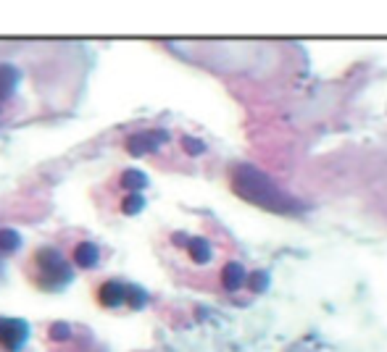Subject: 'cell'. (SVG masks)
<instances>
[{
    "mask_svg": "<svg viewBox=\"0 0 387 352\" xmlns=\"http://www.w3.org/2000/svg\"><path fill=\"white\" fill-rule=\"evenodd\" d=\"M229 187L232 192L251 203L255 208H264L269 213H280V216H300L306 205L290 195L285 187L274 182L267 171L255 169L253 163H237L229 174Z\"/></svg>",
    "mask_w": 387,
    "mask_h": 352,
    "instance_id": "6da1fadb",
    "label": "cell"
},
{
    "mask_svg": "<svg viewBox=\"0 0 387 352\" xmlns=\"http://www.w3.org/2000/svg\"><path fill=\"white\" fill-rule=\"evenodd\" d=\"M21 274L35 292L42 295H61L71 287L77 268L71 266L69 255L58 245H37L29 250V255L21 263Z\"/></svg>",
    "mask_w": 387,
    "mask_h": 352,
    "instance_id": "7a4b0ae2",
    "label": "cell"
},
{
    "mask_svg": "<svg viewBox=\"0 0 387 352\" xmlns=\"http://www.w3.org/2000/svg\"><path fill=\"white\" fill-rule=\"evenodd\" d=\"M129 287H132V281L106 276L98 284H93V302L100 311H121L129 302Z\"/></svg>",
    "mask_w": 387,
    "mask_h": 352,
    "instance_id": "3957f363",
    "label": "cell"
},
{
    "mask_svg": "<svg viewBox=\"0 0 387 352\" xmlns=\"http://www.w3.org/2000/svg\"><path fill=\"white\" fill-rule=\"evenodd\" d=\"M66 255L71 266L77 271H84V274L95 271L103 263V248L93 239H87V237H71L66 245Z\"/></svg>",
    "mask_w": 387,
    "mask_h": 352,
    "instance_id": "277c9868",
    "label": "cell"
},
{
    "mask_svg": "<svg viewBox=\"0 0 387 352\" xmlns=\"http://www.w3.org/2000/svg\"><path fill=\"white\" fill-rule=\"evenodd\" d=\"M32 328L24 318L0 315V352H21L27 347Z\"/></svg>",
    "mask_w": 387,
    "mask_h": 352,
    "instance_id": "5b68a950",
    "label": "cell"
},
{
    "mask_svg": "<svg viewBox=\"0 0 387 352\" xmlns=\"http://www.w3.org/2000/svg\"><path fill=\"white\" fill-rule=\"evenodd\" d=\"M166 142H169V134L166 131L147 129V131H140V134H132L127 140V145H124V150L132 153V156H150V153L161 150Z\"/></svg>",
    "mask_w": 387,
    "mask_h": 352,
    "instance_id": "8992f818",
    "label": "cell"
},
{
    "mask_svg": "<svg viewBox=\"0 0 387 352\" xmlns=\"http://www.w3.org/2000/svg\"><path fill=\"white\" fill-rule=\"evenodd\" d=\"M147 184H150V179H147L145 171L124 169V171H119V174L114 176V182H108L106 187L108 189H116L121 195H143V189H147Z\"/></svg>",
    "mask_w": 387,
    "mask_h": 352,
    "instance_id": "52a82bcc",
    "label": "cell"
},
{
    "mask_svg": "<svg viewBox=\"0 0 387 352\" xmlns=\"http://www.w3.org/2000/svg\"><path fill=\"white\" fill-rule=\"evenodd\" d=\"M248 268L242 266L240 261H229L222 266V271H219V284L222 289H227V292H240L245 284H248Z\"/></svg>",
    "mask_w": 387,
    "mask_h": 352,
    "instance_id": "ba28073f",
    "label": "cell"
},
{
    "mask_svg": "<svg viewBox=\"0 0 387 352\" xmlns=\"http://www.w3.org/2000/svg\"><path fill=\"white\" fill-rule=\"evenodd\" d=\"M182 250H185L187 258L195 263V266H211V261H214V255H216L214 245H211L206 237H187V242Z\"/></svg>",
    "mask_w": 387,
    "mask_h": 352,
    "instance_id": "9c48e42d",
    "label": "cell"
},
{
    "mask_svg": "<svg viewBox=\"0 0 387 352\" xmlns=\"http://www.w3.org/2000/svg\"><path fill=\"white\" fill-rule=\"evenodd\" d=\"M21 248V234L11 226H0V258H11Z\"/></svg>",
    "mask_w": 387,
    "mask_h": 352,
    "instance_id": "30bf717a",
    "label": "cell"
},
{
    "mask_svg": "<svg viewBox=\"0 0 387 352\" xmlns=\"http://www.w3.org/2000/svg\"><path fill=\"white\" fill-rule=\"evenodd\" d=\"M19 84V71L11 64H0V103H6L14 95Z\"/></svg>",
    "mask_w": 387,
    "mask_h": 352,
    "instance_id": "8fae6325",
    "label": "cell"
},
{
    "mask_svg": "<svg viewBox=\"0 0 387 352\" xmlns=\"http://www.w3.org/2000/svg\"><path fill=\"white\" fill-rule=\"evenodd\" d=\"M116 205H119V213L121 216H137V213H143L147 205V200L143 195H121L116 200Z\"/></svg>",
    "mask_w": 387,
    "mask_h": 352,
    "instance_id": "7c38bea8",
    "label": "cell"
},
{
    "mask_svg": "<svg viewBox=\"0 0 387 352\" xmlns=\"http://www.w3.org/2000/svg\"><path fill=\"white\" fill-rule=\"evenodd\" d=\"M182 150L187 156H203L206 153V142L198 137H182Z\"/></svg>",
    "mask_w": 387,
    "mask_h": 352,
    "instance_id": "4fadbf2b",
    "label": "cell"
},
{
    "mask_svg": "<svg viewBox=\"0 0 387 352\" xmlns=\"http://www.w3.org/2000/svg\"><path fill=\"white\" fill-rule=\"evenodd\" d=\"M269 281H271V279H269L267 271H255V274L248 279V284H251V289H253V292H264V289L269 287Z\"/></svg>",
    "mask_w": 387,
    "mask_h": 352,
    "instance_id": "5bb4252c",
    "label": "cell"
}]
</instances>
